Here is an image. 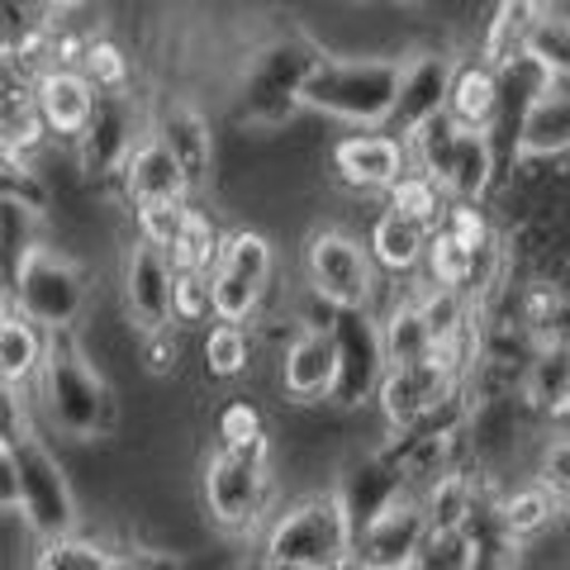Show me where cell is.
<instances>
[{"label": "cell", "instance_id": "obj_16", "mask_svg": "<svg viewBox=\"0 0 570 570\" xmlns=\"http://www.w3.org/2000/svg\"><path fill=\"white\" fill-rule=\"evenodd\" d=\"M409 167L404 142H395L390 134H366L352 129L328 148V171L333 181L352 190V195H385L395 186V176Z\"/></svg>", "mask_w": 570, "mask_h": 570}, {"label": "cell", "instance_id": "obj_34", "mask_svg": "<svg viewBox=\"0 0 570 570\" xmlns=\"http://www.w3.org/2000/svg\"><path fill=\"white\" fill-rule=\"evenodd\" d=\"M81 77L91 81L96 96H129L134 91V77H138V62H134L129 43H119L115 33H96V39L86 43Z\"/></svg>", "mask_w": 570, "mask_h": 570}, {"label": "cell", "instance_id": "obj_13", "mask_svg": "<svg viewBox=\"0 0 570 570\" xmlns=\"http://www.w3.org/2000/svg\"><path fill=\"white\" fill-rule=\"evenodd\" d=\"M452 390H456V376L438 356H428V362H414V366H385L371 404H376L385 433H409V428H419Z\"/></svg>", "mask_w": 570, "mask_h": 570}, {"label": "cell", "instance_id": "obj_18", "mask_svg": "<svg viewBox=\"0 0 570 570\" xmlns=\"http://www.w3.org/2000/svg\"><path fill=\"white\" fill-rule=\"evenodd\" d=\"M276 390L291 409H324L333 390V343L328 333H291L276 352Z\"/></svg>", "mask_w": 570, "mask_h": 570}, {"label": "cell", "instance_id": "obj_32", "mask_svg": "<svg viewBox=\"0 0 570 570\" xmlns=\"http://www.w3.org/2000/svg\"><path fill=\"white\" fill-rule=\"evenodd\" d=\"M257 366V337L253 328H228L214 324L200 337V376L209 385H234L243 376H253Z\"/></svg>", "mask_w": 570, "mask_h": 570}, {"label": "cell", "instance_id": "obj_28", "mask_svg": "<svg viewBox=\"0 0 570 570\" xmlns=\"http://www.w3.org/2000/svg\"><path fill=\"white\" fill-rule=\"evenodd\" d=\"M499 181H504V171H499V157L490 148V138L485 134H461L456 153H452V167H448V181H442V195L456 200V205H485Z\"/></svg>", "mask_w": 570, "mask_h": 570}, {"label": "cell", "instance_id": "obj_44", "mask_svg": "<svg viewBox=\"0 0 570 570\" xmlns=\"http://www.w3.org/2000/svg\"><path fill=\"white\" fill-rule=\"evenodd\" d=\"M438 234H448L456 247H466V253H480V247H490L499 238L485 205H456V200H448V209H442Z\"/></svg>", "mask_w": 570, "mask_h": 570}, {"label": "cell", "instance_id": "obj_27", "mask_svg": "<svg viewBox=\"0 0 570 570\" xmlns=\"http://www.w3.org/2000/svg\"><path fill=\"white\" fill-rule=\"evenodd\" d=\"M366 257L376 266V276H419L423 247H428V228L400 219V214L381 209L366 228Z\"/></svg>", "mask_w": 570, "mask_h": 570}, {"label": "cell", "instance_id": "obj_45", "mask_svg": "<svg viewBox=\"0 0 570 570\" xmlns=\"http://www.w3.org/2000/svg\"><path fill=\"white\" fill-rule=\"evenodd\" d=\"M138 362L153 381H171L186 362V333L181 328H157V333H142L138 337Z\"/></svg>", "mask_w": 570, "mask_h": 570}, {"label": "cell", "instance_id": "obj_10", "mask_svg": "<svg viewBox=\"0 0 570 570\" xmlns=\"http://www.w3.org/2000/svg\"><path fill=\"white\" fill-rule=\"evenodd\" d=\"M333 343V390H328V409L337 414H356L366 409L376 385L385 376V352H381V328L371 309H343L328 328Z\"/></svg>", "mask_w": 570, "mask_h": 570}, {"label": "cell", "instance_id": "obj_21", "mask_svg": "<svg viewBox=\"0 0 570 570\" xmlns=\"http://www.w3.org/2000/svg\"><path fill=\"white\" fill-rule=\"evenodd\" d=\"M448 115L461 134H490L499 124V81L494 71L475 58L471 48H456L452 86H448Z\"/></svg>", "mask_w": 570, "mask_h": 570}, {"label": "cell", "instance_id": "obj_40", "mask_svg": "<svg viewBox=\"0 0 570 570\" xmlns=\"http://www.w3.org/2000/svg\"><path fill=\"white\" fill-rule=\"evenodd\" d=\"M528 58L547 67L557 81H566V71H570V24H566V10L557 6H538V24H532L528 33Z\"/></svg>", "mask_w": 570, "mask_h": 570}, {"label": "cell", "instance_id": "obj_6", "mask_svg": "<svg viewBox=\"0 0 570 570\" xmlns=\"http://www.w3.org/2000/svg\"><path fill=\"white\" fill-rule=\"evenodd\" d=\"M305 291H314L324 305L371 309L381 295V276L371 266L362 238L343 224H314L305 234Z\"/></svg>", "mask_w": 570, "mask_h": 570}, {"label": "cell", "instance_id": "obj_3", "mask_svg": "<svg viewBox=\"0 0 570 570\" xmlns=\"http://www.w3.org/2000/svg\"><path fill=\"white\" fill-rule=\"evenodd\" d=\"M10 309L29 318L39 333H77L86 309H91V272L62 253L58 243L39 238L14 266L10 285Z\"/></svg>", "mask_w": 570, "mask_h": 570}, {"label": "cell", "instance_id": "obj_46", "mask_svg": "<svg viewBox=\"0 0 570 570\" xmlns=\"http://www.w3.org/2000/svg\"><path fill=\"white\" fill-rule=\"evenodd\" d=\"M181 219H186V205H148V209H134V243L157 247V253L167 257L176 234H181Z\"/></svg>", "mask_w": 570, "mask_h": 570}, {"label": "cell", "instance_id": "obj_33", "mask_svg": "<svg viewBox=\"0 0 570 570\" xmlns=\"http://www.w3.org/2000/svg\"><path fill=\"white\" fill-rule=\"evenodd\" d=\"M494 81H499V124H494V129H504V134H513V124H519V115L528 110L532 100L547 96L551 86H561L547 67L532 62L528 52H523V58H513L509 67H499Z\"/></svg>", "mask_w": 570, "mask_h": 570}, {"label": "cell", "instance_id": "obj_11", "mask_svg": "<svg viewBox=\"0 0 570 570\" xmlns=\"http://www.w3.org/2000/svg\"><path fill=\"white\" fill-rule=\"evenodd\" d=\"M148 134L163 142L176 171L186 176L190 205H195V195L219 190V138H214V124L200 105H190L186 96H163L153 105Z\"/></svg>", "mask_w": 570, "mask_h": 570}, {"label": "cell", "instance_id": "obj_12", "mask_svg": "<svg viewBox=\"0 0 570 570\" xmlns=\"http://www.w3.org/2000/svg\"><path fill=\"white\" fill-rule=\"evenodd\" d=\"M452 67H456V48L448 43H423L409 58H400V91H395V110H390L385 129L395 142H404L419 124L438 119L448 110V86H452Z\"/></svg>", "mask_w": 570, "mask_h": 570}, {"label": "cell", "instance_id": "obj_19", "mask_svg": "<svg viewBox=\"0 0 570 570\" xmlns=\"http://www.w3.org/2000/svg\"><path fill=\"white\" fill-rule=\"evenodd\" d=\"M91 110H96V91L81 71H62V67H48L39 86H33V119L43 124L48 134V148H62L71 153V142L86 134L91 124Z\"/></svg>", "mask_w": 570, "mask_h": 570}, {"label": "cell", "instance_id": "obj_7", "mask_svg": "<svg viewBox=\"0 0 570 570\" xmlns=\"http://www.w3.org/2000/svg\"><path fill=\"white\" fill-rule=\"evenodd\" d=\"M200 513L224 538H247V532L266 528V519L276 513L272 466H243L224 452L200 456Z\"/></svg>", "mask_w": 570, "mask_h": 570}, {"label": "cell", "instance_id": "obj_15", "mask_svg": "<svg viewBox=\"0 0 570 570\" xmlns=\"http://www.w3.org/2000/svg\"><path fill=\"white\" fill-rule=\"evenodd\" d=\"M333 471H337V480H333L328 490H333V499H337V509H343L352 538H356V532H362L366 523H376L385 509H395L400 499L409 494V490H404V475L390 466L381 452H371V448L343 456Z\"/></svg>", "mask_w": 570, "mask_h": 570}, {"label": "cell", "instance_id": "obj_43", "mask_svg": "<svg viewBox=\"0 0 570 570\" xmlns=\"http://www.w3.org/2000/svg\"><path fill=\"white\" fill-rule=\"evenodd\" d=\"M171 324L181 333L209 324V276L171 272Z\"/></svg>", "mask_w": 570, "mask_h": 570}, {"label": "cell", "instance_id": "obj_49", "mask_svg": "<svg viewBox=\"0 0 570 570\" xmlns=\"http://www.w3.org/2000/svg\"><path fill=\"white\" fill-rule=\"evenodd\" d=\"M110 570H190L181 557L171 551H157V547H115V566Z\"/></svg>", "mask_w": 570, "mask_h": 570}, {"label": "cell", "instance_id": "obj_30", "mask_svg": "<svg viewBox=\"0 0 570 570\" xmlns=\"http://www.w3.org/2000/svg\"><path fill=\"white\" fill-rule=\"evenodd\" d=\"M214 272L234 276L253 291H272L276 281V243L262 234V228H224V243H219V257H214Z\"/></svg>", "mask_w": 570, "mask_h": 570}, {"label": "cell", "instance_id": "obj_39", "mask_svg": "<svg viewBox=\"0 0 570 570\" xmlns=\"http://www.w3.org/2000/svg\"><path fill=\"white\" fill-rule=\"evenodd\" d=\"M419 276H423V285H433V291H452V295L466 299L471 253L433 228V234H428V247H423V262H419Z\"/></svg>", "mask_w": 570, "mask_h": 570}, {"label": "cell", "instance_id": "obj_47", "mask_svg": "<svg viewBox=\"0 0 570 570\" xmlns=\"http://www.w3.org/2000/svg\"><path fill=\"white\" fill-rule=\"evenodd\" d=\"M29 438H39V433H33V414H29L24 390L0 385V448L14 452V448H20V442H29Z\"/></svg>", "mask_w": 570, "mask_h": 570}, {"label": "cell", "instance_id": "obj_8", "mask_svg": "<svg viewBox=\"0 0 570 570\" xmlns=\"http://www.w3.org/2000/svg\"><path fill=\"white\" fill-rule=\"evenodd\" d=\"M14 475H20V519L33 532V542L77 532V485H71L67 461L43 438H29L14 448Z\"/></svg>", "mask_w": 570, "mask_h": 570}, {"label": "cell", "instance_id": "obj_24", "mask_svg": "<svg viewBox=\"0 0 570 570\" xmlns=\"http://www.w3.org/2000/svg\"><path fill=\"white\" fill-rule=\"evenodd\" d=\"M570 148V96L566 81L538 96L513 124V157H532V163H566Z\"/></svg>", "mask_w": 570, "mask_h": 570}, {"label": "cell", "instance_id": "obj_36", "mask_svg": "<svg viewBox=\"0 0 570 570\" xmlns=\"http://www.w3.org/2000/svg\"><path fill=\"white\" fill-rule=\"evenodd\" d=\"M219 243H224V228L214 224V214H205L200 205H186V219H181V234H176L167 266L171 272H214V257H219Z\"/></svg>", "mask_w": 570, "mask_h": 570}, {"label": "cell", "instance_id": "obj_48", "mask_svg": "<svg viewBox=\"0 0 570 570\" xmlns=\"http://www.w3.org/2000/svg\"><path fill=\"white\" fill-rule=\"evenodd\" d=\"M409 570H466V538H423Z\"/></svg>", "mask_w": 570, "mask_h": 570}, {"label": "cell", "instance_id": "obj_2", "mask_svg": "<svg viewBox=\"0 0 570 570\" xmlns=\"http://www.w3.org/2000/svg\"><path fill=\"white\" fill-rule=\"evenodd\" d=\"M318 58H324V48L309 33H272L266 43L247 52V62L238 71V110H234L243 134L266 138V134L291 129L305 115L299 110V86H305Z\"/></svg>", "mask_w": 570, "mask_h": 570}, {"label": "cell", "instance_id": "obj_38", "mask_svg": "<svg viewBox=\"0 0 570 570\" xmlns=\"http://www.w3.org/2000/svg\"><path fill=\"white\" fill-rule=\"evenodd\" d=\"M115 566V547L86 532H67V538H48L33 547L29 570H110Z\"/></svg>", "mask_w": 570, "mask_h": 570}, {"label": "cell", "instance_id": "obj_14", "mask_svg": "<svg viewBox=\"0 0 570 570\" xmlns=\"http://www.w3.org/2000/svg\"><path fill=\"white\" fill-rule=\"evenodd\" d=\"M119 318L138 337L171 328V266L157 247L129 243L119 257Z\"/></svg>", "mask_w": 570, "mask_h": 570}, {"label": "cell", "instance_id": "obj_35", "mask_svg": "<svg viewBox=\"0 0 570 570\" xmlns=\"http://www.w3.org/2000/svg\"><path fill=\"white\" fill-rule=\"evenodd\" d=\"M381 200H385L381 209H390V214H400V219L428 228V234H433V228L442 224V209H448V195H442V186L428 181V176L414 171V167H404V171L395 176V186H390Z\"/></svg>", "mask_w": 570, "mask_h": 570}, {"label": "cell", "instance_id": "obj_20", "mask_svg": "<svg viewBox=\"0 0 570 570\" xmlns=\"http://www.w3.org/2000/svg\"><path fill=\"white\" fill-rule=\"evenodd\" d=\"M119 195L129 209H148V205H190L186 176L176 171V163L167 157V148L153 134L129 153V163L119 171Z\"/></svg>", "mask_w": 570, "mask_h": 570}, {"label": "cell", "instance_id": "obj_31", "mask_svg": "<svg viewBox=\"0 0 570 570\" xmlns=\"http://www.w3.org/2000/svg\"><path fill=\"white\" fill-rule=\"evenodd\" d=\"M43 352H48V333H39L14 309H0V385L33 390Z\"/></svg>", "mask_w": 570, "mask_h": 570}, {"label": "cell", "instance_id": "obj_23", "mask_svg": "<svg viewBox=\"0 0 570 570\" xmlns=\"http://www.w3.org/2000/svg\"><path fill=\"white\" fill-rule=\"evenodd\" d=\"M519 409L538 423H557L566 428L570 414V352L566 343L557 347H538L523 366V381H519Z\"/></svg>", "mask_w": 570, "mask_h": 570}, {"label": "cell", "instance_id": "obj_41", "mask_svg": "<svg viewBox=\"0 0 570 570\" xmlns=\"http://www.w3.org/2000/svg\"><path fill=\"white\" fill-rule=\"evenodd\" d=\"M528 485H538L551 504L566 509V494H570V442H566V428H557L538 442V461H532V480Z\"/></svg>", "mask_w": 570, "mask_h": 570}, {"label": "cell", "instance_id": "obj_42", "mask_svg": "<svg viewBox=\"0 0 570 570\" xmlns=\"http://www.w3.org/2000/svg\"><path fill=\"white\" fill-rule=\"evenodd\" d=\"M39 77H43L39 62H29L20 48L0 39V110H29Z\"/></svg>", "mask_w": 570, "mask_h": 570}, {"label": "cell", "instance_id": "obj_51", "mask_svg": "<svg viewBox=\"0 0 570 570\" xmlns=\"http://www.w3.org/2000/svg\"><path fill=\"white\" fill-rule=\"evenodd\" d=\"M247 570H305V566H281V561H262V557H257Z\"/></svg>", "mask_w": 570, "mask_h": 570}, {"label": "cell", "instance_id": "obj_25", "mask_svg": "<svg viewBox=\"0 0 570 570\" xmlns=\"http://www.w3.org/2000/svg\"><path fill=\"white\" fill-rule=\"evenodd\" d=\"M376 328H381V352H385V366H414L433 356V343H428V328H423V314H419V299H414V285L400 295L390 291L385 295V281H381V295L376 305Z\"/></svg>", "mask_w": 570, "mask_h": 570}, {"label": "cell", "instance_id": "obj_4", "mask_svg": "<svg viewBox=\"0 0 570 570\" xmlns=\"http://www.w3.org/2000/svg\"><path fill=\"white\" fill-rule=\"evenodd\" d=\"M262 561L305 566V570H347L352 528L337 509L333 490H314L276 509L262 528Z\"/></svg>", "mask_w": 570, "mask_h": 570}, {"label": "cell", "instance_id": "obj_1", "mask_svg": "<svg viewBox=\"0 0 570 570\" xmlns=\"http://www.w3.org/2000/svg\"><path fill=\"white\" fill-rule=\"evenodd\" d=\"M400 91V58L390 52H324L299 86V110L381 134Z\"/></svg>", "mask_w": 570, "mask_h": 570}, {"label": "cell", "instance_id": "obj_37", "mask_svg": "<svg viewBox=\"0 0 570 570\" xmlns=\"http://www.w3.org/2000/svg\"><path fill=\"white\" fill-rule=\"evenodd\" d=\"M456 138L461 129L448 119V115H438V119H428L419 124L414 134L404 138V157H409V167L423 171L428 181H448V167H452V153H456Z\"/></svg>", "mask_w": 570, "mask_h": 570}, {"label": "cell", "instance_id": "obj_9", "mask_svg": "<svg viewBox=\"0 0 570 570\" xmlns=\"http://www.w3.org/2000/svg\"><path fill=\"white\" fill-rule=\"evenodd\" d=\"M148 138V100L138 91L129 96H96V110H91V124L86 134L71 142V167L86 186H110L119 181L124 163L138 142Z\"/></svg>", "mask_w": 570, "mask_h": 570}, {"label": "cell", "instance_id": "obj_17", "mask_svg": "<svg viewBox=\"0 0 570 570\" xmlns=\"http://www.w3.org/2000/svg\"><path fill=\"white\" fill-rule=\"evenodd\" d=\"M423 538H428L423 509H419L414 494H404L395 509H385L376 523H366L352 538L347 570H409L419 557Z\"/></svg>", "mask_w": 570, "mask_h": 570}, {"label": "cell", "instance_id": "obj_50", "mask_svg": "<svg viewBox=\"0 0 570 570\" xmlns=\"http://www.w3.org/2000/svg\"><path fill=\"white\" fill-rule=\"evenodd\" d=\"M20 513V475H14V452L0 448V519Z\"/></svg>", "mask_w": 570, "mask_h": 570}, {"label": "cell", "instance_id": "obj_29", "mask_svg": "<svg viewBox=\"0 0 570 570\" xmlns=\"http://www.w3.org/2000/svg\"><path fill=\"white\" fill-rule=\"evenodd\" d=\"M490 513H494V528L504 532L513 547H528V542H542L547 532H551V523H561L566 509L551 504V499L538 485H513V490H499L494 494Z\"/></svg>", "mask_w": 570, "mask_h": 570}, {"label": "cell", "instance_id": "obj_22", "mask_svg": "<svg viewBox=\"0 0 570 570\" xmlns=\"http://www.w3.org/2000/svg\"><path fill=\"white\" fill-rule=\"evenodd\" d=\"M214 428V452L243 461V466H272V428L253 395H228L219 400V409L209 414Z\"/></svg>", "mask_w": 570, "mask_h": 570}, {"label": "cell", "instance_id": "obj_5", "mask_svg": "<svg viewBox=\"0 0 570 570\" xmlns=\"http://www.w3.org/2000/svg\"><path fill=\"white\" fill-rule=\"evenodd\" d=\"M33 390H39V404H43L48 423L58 428L62 438H71L77 448L100 442V404L115 385L86 362L77 333H52L48 337V352H43V366H39Z\"/></svg>", "mask_w": 570, "mask_h": 570}, {"label": "cell", "instance_id": "obj_26", "mask_svg": "<svg viewBox=\"0 0 570 570\" xmlns=\"http://www.w3.org/2000/svg\"><path fill=\"white\" fill-rule=\"evenodd\" d=\"M532 24H538V0H499V6L490 10V20H480L471 52L490 71L509 67L513 58H523Z\"/></svg>", "mask_w": 570, "mask_h": 570}]
</instances>
